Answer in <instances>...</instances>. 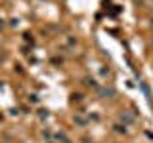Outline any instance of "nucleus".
<instances>
[{"mask_svg":"<svg viewBox=\"0 0 153 143\" xmlns=\"http://www.w3.org/2000/svg\"><path fill=\"white\" fill-rule=\"evenodd\" d=\"M151 2H153V0H151Z\"/></svg>","mask_w":153,"mask_h":143,"instance_id":"obj_1","label":"nucleus"}]
</instances>
